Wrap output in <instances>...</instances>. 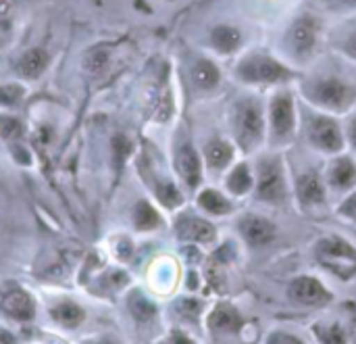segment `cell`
I'll use <instances>...</instances> for the list:
<instances>
[{
  "mask_svg": "<svg viewBox=\"0 0 356 344\" xmlns=\"http://www.w3.org/2000/svg\"><path fill=\"white\" fill-rule=\"evenodd\" d=\"M236 134L244 148L257 144L263 136V115L254 100H242L236 107Z\"/></svg>",
  "mask_w": 356,
  "mask_h": 344,
  "instance_id": "obj_1",
  "label": "cell"
},
{
  "mask_svg": "<svg viewBox=\"0 0 356 344\" xmlns=\"http://www.w3.org/2000/svg\"><path fill=\"white\" fill-rule=\"evenodd\" d=\"M240 75L248 81H277L288 75V71L273 58L267 56H252L242 63Z\"/></svg>",
  "mask_w": 356,
  "mask_h": 344,
  "instance_id": "obj_2",
  "label": "cell"
},
{
  "mask_svg": "<svg viewBox=\"0 0 356 344\" xmlns=\"http://www.w3.org/2000/svg\"><path fill=\"white\" fill-rule=\"evenodd\" d=\"M259 194L265 201H282L284 196V175L277 161H263L261 163V182H259Z\"/></svg>",
  "mask_w": 356,
  "mask_h": 344,
  "instance_id": "obj_3",
  "label": "cell"
},
{
  "mask_svg": "<svg viewBox=\"0 0 356 344\" xmlns=\"http://www.w3.org/2000/svg\"><path fill=\"white\" fill-rule=\"evenodd\" d=\"M311 96L319 102V104H325L330 109H342L346 102H348V88L336 79H323V81H317L313 84L311 88Z\"/></svg>",
  "mask_w": 356,
  "mask_h": 344,
  "instance_id": "obj_4",
  "label": "cell"
},
{
  "mask_svg": "<svg viewBox=\"0 0 356 344\" xmlns=\"http://www.w3.org/2000/svg\"><path fill=\"white\" fill-rule=\"evenodd\" d=\"M311 140L323 150H340L342 136L334 121L330 119H315L311 125Z\"/></svg>",
  "mask_w": 356,
  "mask_h": 344,
  "instance_id": "obj_5",
  "label": "cell"
},
{
  "mask_svg": "<svg viewBox=\"0 0 356 344\" xmlns=\"http://www.w3.org/2000/svg\"><path fill=\"white\" fill-rule=\"evenodd\" d=\"M271 119L273 130L277 136H288L294 125V111H292V98L290 96H277L271 107Z\"/></svg>",
  "mask_w": 356,
  "mask_h": 344,
  "instance_id": "obj_6",
  "label": "cell"
},
{
  "mask_svg": "<svg viewBox=\"0 0 356 344\" xmlns=\"http://www.w3.org/2000/svg\"><path fill=\"white\" fill-rule=\"evenodd\" d=\"M315 38H317V25L313 19H300L294 23L292 31H290V42L294 46L296 52L300 54H309L313 44H315Z\"/></svg>",
  "mask_w": 356,
  "mask_h": 344,
  "instance_id": "obj_7",
  "label": "cell"
},
{
  "mask_svg": "<svg viewBox=\"0 0 356 344\" xmlns=\"http://www.w3.org/2000/svg\"><path fill=\"white\" fill-rule=\"evenodd\" d=\"M177 234L186 240H198V242H209L215 236L213 226H209L207 221L198 219V217H181V221L177 224Z\"/></svg>",
  "mask_w": 356,
  "mask_h": 344,
  "instance_id": "obj_8",
  "label": "cell"
},
{
  "mask_svg": "<svg viewBox=\"0 0 356 344\" xmlns=\"http://www.w3.org/2000/svg\"><path fill=\"white\" fill-rule=\"evenodd\" d=\"M177 167L188 186H196L200 180V161L192 146H184L177 155Z\"/></svg>",
  "mask_w": 356,
  "mask_h": 344,
  "instance_id": "obj_9",
  "label": "cell"
},
{
  "mask_svg": "<svg viewBox=\"0 0 356 344\" xmlns=\"http://www.w3.org/2000/svg\"><path fill=\"white\" fill-rule=\"evenodd\" d=\"M292 297L296 301H300V303H319L327 295H325L323 286L317 280H313V278H298L292 284Z\"/></svg>",
  "mask_w": 356,
  "mask_h": 344,
  "instance_id": "obj_10",
  "label": "cell"
},
{
  "mask_svg": "<svg viewBox=\"0 0 356 344\" xmlns=\"http://www.w3.org/2000/svg\"><path fill=\"white\" fill-rule=\"evenodd\" d=\"M242 230H244V236L250 244H265L273 238L275 234V228L261 219V217H248L244 224H242Z\"/></svg>",
  "mask_w": 356,
  "mask_h": 344,
  "instance_id": "obj_11",
  "label": "cell"
},
{
  "mask_svg": "<svg viewBox=\"0 0 356 344\" xmlns=\"http://www.w3.org/2000/svg\"><path fill=\"white\" fill-rule=\"evenodd\" d=\"M298 196L305 205H319L325 201V192L323 186L319 182V178L315 173H305L298 180Z\"/></svg>",
  "mask_w": 356,
  "mask_h": 344,
  "instance_id": "obj_12",
  "label": "cell"
},
{
  "mask_svg": "<svg viewBox=\"0 0 356 344\" xmlns=\"http://www.w3.org/2000/svg\"><path fill=\"white\" fill-rule=\"evenodd\" d=\"M4 309H6L8 315H13L15 320H21V322L31 320V315H33V303H31L29 297H27L25 292H21V290L8 295V297L4 299Z\"/></svg>",
  "mask_w": 356,
  "mask_h": 344,
  "instance_id": "obj_13",
  "label": "cell"
},
{
  "mask_svg": "<svg viewBox=\"0 0 356 344\" xmlns=\"http://www.w3.org/2000/svg\"><path fill=\"white\" fill-rule=\"evenodd\" d=\"M46 65H48V54H46L44 50L35 48V50H29V52L19 61V71H21V75L33 79V77H38V75L44 73Z\"/></svg>",
  "mask_w": 356,
  "mask_h": 344,
  "instance_id": "obj_14",
  "label": "cell"
},
{
  "mask_svg": "<svg viewBox=\"0 0 356 344\" xmlns=\"http://www.w3.org/2000/svg\"><path fill=\"white\" fill-rule=\"evenodd\" d=\"M240 42H242V36H240V31L234 29V27L223 25V27H217V29L213 31V44H215V48L221 50V52H227V54L234 52V50L240 46Z\"/></svg>",
  "mask_w": 356,
  "mask_h": 344,
  "instance_id": "obj_15",
  "label": "cell"
},
{
  "mask_svg": "<svg viewBox=\"0 0 356 344\" xmlns=\"http://www.w3.org/2000/svg\"><path fill=\"white\" fill-rule=\"evenodd\" d=\"M52 318L65 328H75L83 322V311L75 303H60L52 309Z\"/></svg>",
  "mask_w": 356,
  "mask_h": 344,
  "instance_id": "obj_16",
  "label": "cell"
},
{
  "mask_svg": "<svg viewBox=\"0 0 356 344\" xmlns=\"http://www.w3.org/2000/svg\"><path fill=\"white\" fill-rule=\"evenodd\" d=\"M192 79L200 88H213L219 81V71L211 61H198L192 69Z\"/></svg>",
  "mask_w": 356,
  "mask_h": 344,
  "instance_id": "obj_17",
  "label": "cell"
},
{
  "mask_svg": "<svg viewBox=\"0 0 356 344\" xmlns=\"http://www.w3.org/2000/svg\"><path fill=\"white\" fill-rule=\"evenodd\" d=\"M356 178V167L350 159H340L332 169V184L338 188H348Z\"/></svg>",
  "mask_w": 356,
  "mask_h": 344,
  "instance_id": "obj_18",
  "label": "cell"
},
{
  "mask_svg": "<svg viewBox=\"0 0 356 344\" xmlns=\"http://www.w3.org/2000/svg\"><path fill=\"white\" fill-rule=\"evenodd\" d=\"M207 159H209L211 167H215V169L225 167L232 159V146L227 142L215 140L207 146Z\"/></svg>",
  "mask_w": 356,
  "mask_h": 344,
  "instance_id": "obj_19",
  "label": "cell"
},
{
  "mask_svg": "<svg viewBox=\"0 0 356 344\" xmlns=\"http://www.w3.org/2000/svg\"><path fill=\"white\" fill-rule=\"evenodd\" d=\"M211 324L217 328V330H236L238 324H240V318L238 313L227 307V305H221L215 309V313L211 315Z\"/></svg>",
  "mask_w": 356,
  "mask_h": 344,
  "instance_id": "obj_20",
  "label": "cell"
},
{
  "mask_svg": "<svg viewBox=\"0 0 356 344\" xmlns=\"http://www.w3.org/2000/svg\"><path fill=\"white\" fill-rule=\"evenodd\" d=\"M136 226L140 230H152L159 226V213L144 201H140L136 207Z\"/></svg>",
  "mask_w": 356,
  "mask_h": 344,
  "instance_id": "obj_21",
  "label": "cell"
},
{
  "mask_svg": "<svg viewBox=\"0 0 356 344\" xmlns=\"http://www.w3.org/2000/svg\"><path fill=\"white\" fill-rule=\"evenodd\" d=\"M250 184H252V180H250V173H248V167H246V165L236 167V169L232 171L229 180H227L229 190L236 192V194H244V192L250 188Z\"/></svg>",
  "mask_w": 356,
  "mask_h": 344,
  "instance_id": "obj_22",
  "label": "cell"
},
{
  "mask_svg": "<svg viewBox=\"0 0 356 344\" xmlns=\"http://www.w3.org/2000/svg\"><path fill=\"white\" fill-rule=\"evenodd\" d=\"M200 205H202L207 211L217 213V215H221V213H227V211H229V203H227L219 192H215V190H207V192H202V196H200Z\"/></svg>",
  "mask_w": 356,
  "mask_h": 344,
  "instance_id": "obj_23",
  "label": "cell"
},
{
  "mask_svg": "<svg viewBox=\"0 0 356 344\" xmlns=\"http://www.w3.org/2000/svg\"><path fill=\"white\" fill-rule=\"evenodd\" d=\"M321 255L323 257H334V259H355V249L348 247L344 240H327L325 244H321Z\"/></svg>",
  "mask_w": 356,
  "mask_h": 344,
  "instance_id": "obj_24",
  "label": "cell"
},
{
  "mask_svg": "<svg viewBox=\"0 0 356 344\" xmlns=\"http://www.w3.org/2000/svg\"><path fill=\"white\" fill-rule=\"evenodd\" d=\"M129 309H131V313H134L140 322H148V320H152L154 313H156L154 305H152L150 301L142 299V297H136V299L131 301Z\"/></svg>",
  "mask_w": 356,
  "mask_h": 344,
  "instance_id": "obj_25",
  "label": "cell"
},
{
  "mask_svg": "<svg viewBox=\"0 0 356 344\" xmlns=\"http://www.w3.org/2000/svg\"><path fill=\"white\" fill-rule=\"evenodd\" d=\"M21 132H23V127H21V123L15 117L0 115V136L4 140H15V138L21 136Z\"/></svg>",
  "mask_w": 356,
  "mask_h": 344,
  "instance_id": "obj_26",
  "label": "cell"
},
{
  "mask_svg": "<svg viewBox=\"0 0 356 344\" xmlns=\"http://www.w3.org/2000/svg\"><path fill=\"white\" fill-rule=\"evenodd\" d=\"M23 98V90L15 84L0 86V104H17Z\"/></svg>",
  "mask_w": 356,
  "mask_h": 344,
  "instance_id": "obj_27",
  "label": "cell"
},
{
  "mask_svg": "<svg viewBox=\"0 0 356 344\" xmlns=\"http://www.w3.org/2000/svg\"><path fill=\"white\" fill-rule=\"evenodd\" d=\"M159 198H161L167 207H177V205L181 203V194H179V192H177V188H175V186H171V184L161 186V190H159Z\"/></svg>",
  "mask_w": 356,
  "mask_h": 344,
  "instance_id": "obj_28",
  "label": "cell"
},
{
  "mask_svg": "<svg viewBox=\"0 0 356 344\" xmlns=\"http://www.w3.org/2000/svg\"><path fill=\"white\" fill-rule=\"evenodd\" d=\"M104 65H106V54H104L102 50L92 52V56L88 58V67H90V71H94V73L102 71V69H104Z\"/></svg>",
  "mask_w": 356,
  "mask_h": 344,
  "instance_id": "obj_29",
  "label": "cell"
},
{
  "mask_svg": "<svg viewBox=\"0 0 356 344\" xmlns=\"http://www.w3.org/2000/svg\"><path fill=\"white\" fill-rule=\"evenodd\" d=\"M323 343L325 344H344V336L340 332V328H330L325 334H323Z\"/></svg>",
  "mask_w": 356,
  "mask_h": 344,
  "instance_id": "obj_30",
  "label": "cell"
},
{
  "mask_svg": "<svg viewBox=\"0 0 356 344\" xmlns=\"http://www.w3.org/2000/svg\"><path fill=\"white\" fill-rule=\"evenodd\" d=\"M198 309H200V305L196 301H181V305H179V311L184 315H192V318L198 313Z\"/></svg>",
  "mask_w": 356,
  "mask_h": 344,
  "instance_id": "obj_31",
  "label": "cell"
},
{
  "mask_svg": "<svg viewBox=\"0 0 356 344\" xmlns=\"http://www.w3.org/2000/svg\"><path fill=\"white\" fill-rule=\"evenodd\" d=\"M13 6H15L13 0H0V19H8L13 13Z\"/></svg>",
  "mask_w": 356,
  "mask_h": 344,
  "instance_id": "obj_32",
  "label": "cell"
},
{
  "mask_svg": "<svg viewBox=\"0 0 356 344\" xmlns=\"http://www.w3.org/2000/svg\"><path fill=\"white\" fill-rule=\"evenodd\" d=\"M342 213H346V215H350L353 219H356V194L342 207Z\"/></svg>",
  "mask_w": 356,
  "mask_h": 344,
  "instance_id": "obj_33",
  "label": "cell"
},
{
  "mask_svg": "<svg viewBox=\"0 0 356 344\" xmlns=\"http://www.w3.org/2000/svg\"><path fill=\"white\" fill-rule=\"evenodd\" d=\"M271 344H298L294 338H290V336H284V334H280V336H275Z\"/></svg>",
  "mask_w": 356,
  "mask_h": 344,
  "instance_id": "obj_34",
  "label": "cell"
},
{
  "mask_svg": "<svg viewBox=\"0 0 356 344\" xmlns=\"http://www.w3.org/2000/svg\"><path fill=\"white\" fill-rule=\"evenodd\" d=\"M346 50H348V54L356 56V33H353V36L348 38V42H346Z\"/></svg>",
  "mask_w": 356,
  "mask_h": 344,
  "instance_id": "obj_35",
  "label": "cell"
},
{
  "mask_svg": "<svg viewBox=\"0 0 356 344\" xmlns=\"http://www.w3.org/2000/svg\"><path fill=\"white\" fill-rule=\"evenodd\" d=\"M0 344H15V336H10L8 332L0 330Z\"/></svg>",
  "mask_w": 356,
  "mask_h": 344,
  "instance_id": "obj_36",
  "label": "cell"
},
{
  "mask_svg": "<svg viewBox=\"0 0 356 344\" xmlns=\"http://www.w3.org/2000/svg\"><path fill=\"white\" fill-rule=\"evenodd\" d=\"M171 344H192L184 334H173V338H171Z\"/></svg>",
  "mask_w": 356,
  "mask_h": 344,
  "instance_id": "obj_37",
  "label": "cell"
},
{
  "mask_svg": "<svg viewBox=\"0 0 356 344\" xmlns=\"http://www.w3.org/2000/svg\"><path fill=\"white\" fill-rule=\"evenodd\" d=\"M350 136H353V142H355L356 146V121L350 125Z\"/></svg>",
  "mask_w": 356,
  "mask_h": 344,
  "instance_id": "obj_38",
  "label": "cell"
},
{
  "mask_svg": "<svg viewBox=\"0 0 356 344\" xmlns=\"http://www.w3.org/2000/svg\"><path fill=\"white\" fill-rule=\"evenodd\" d=\"M346 2H353V4H356V0H346Z\"/></svg>",
  "mask_w": 356,
  "mask_h": 344,
  "instance_id": "obj_39",
  "label": "cell"
},
{
  "mask_svg": "<svg viewBox=\"0 0 356 344\" xmlns=\"http://www.w3.org/2000/svg\"><path fill=\"white\" fill-rule=\"evenodd\" d=\"M102 344H113V343H102Z\"/></svg>",
  "mask_w": 356,
  "mask_h": 344,
  "instance_id": "obj_40",
  "label": "cell"
}]
</instances>
